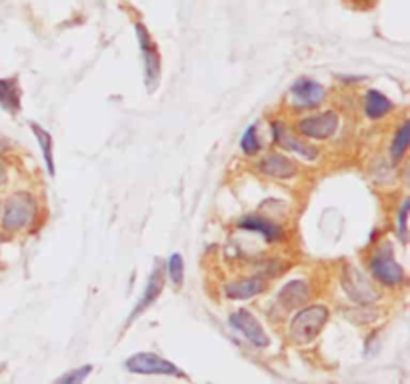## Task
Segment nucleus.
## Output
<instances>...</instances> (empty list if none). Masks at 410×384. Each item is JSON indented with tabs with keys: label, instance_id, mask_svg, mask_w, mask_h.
Returning <instances> with one entry per match:
<instances>
[{
	"label": "nucleus",
	"instance_id": "nucleus-1",
	"mask_svg": "<svg viewBox=\"0 0 410 384\" xmlns=\"http://www.w3.org/2000/svg\"><path fill=\"white\" fill-rule=\"evenodd\" d=\"M37 216V202L27 192H16L4 202L2 226L11 232L27 228Z\"/></svg>",
	"mask_w": 410,
	"mask_h": 384
},
{
	"label": "nucleus",
	"instance_id": "nucleus-2",
	"mask_svg": "<svg viewBox=\"0 0 410 384\" xmlns=\"http://www.w3.org/2000/svg\"><path fill=\"white\" fill-rule=\"evenodd\" d=\"M329 320V308L326 306H308L305 310H300L291 322V336L294 343H310L318 332L322 331V326Z\"/></svg>",
	"mask_w": 410,
	"mask_h": 384
},
{
	"label": "nucleus",
	"instance_id": "nucleus-3",
	"mask_svg": "<svg viewBox=\"0 0 410 384\" xmlns=\"http://www.w3.org/2000/svg\"><path fill=\"white\" fill-rule=\"evenodd\" d=\"M371 270L374 279H378L386 286H397L404 280V268L398 265L390 244L381 246L371 260Z\"/></svg>",
	"mask_w": 410,
	"mask_h": 384
},
{
	"label": "nucleus",
	"instance_id": "nucleus-4",
	"mask_svg": "<svg viewBox=\"0 0 410 384\" xmlns=\"http://www.w3.org/2000/svg\"><path fill=\"white\" fill-rule=\"evenodd\" d=\"M126 371L134 374H164V376H185V372L180 371L176 364H172L171 360L152 355V352H138L124 362Z\"/></svg>",
	"mask_w": 410,
	"mask_h": 384
},
{
	"label": "nucleus",
	"instance_id": "nucleus-5",
	"mask_svg": "<svg viewBox=\"0 0 410 384\" xmlns=\"http://www.w3.org/2000/svg\"><path fill=\"white\" fill-rule=\"evenodd\" d=\"M136 37H138V46H140V53L145 58V77H146V86L148 91L152 93L157 86H159L160 79V56L157 53V44L152 42L148 30L143 25H136Z\"/></svg>",
	"mask_w": 410,
	"mask_h": 384
},
{
	"label": "nucleus",
	"instance_id": "nucleus-6",
	"mask_svg": "<svg viewBox=\"0 0 410 384\" xmlns=\"http://www.w3.org/2000/svg\"><path fill=\"white\" fill-rule=\"evenodd\" d=\"M338 128V114L336 112H322L317 117H306L298 122V131L315 140H324L331 138L332 134Z\"/></svg>",
	"mask_w": 410,
	"mask_h": 384
},
{
	"label": "nucleus",
	"instance_id": "nucleus-7",
	"mask_svg": "<svg viewBox=\"0 0 410 384\" xmlns=\"http://www.w3.org/2000/svg\"><path fill=\"white\" fill-rule=\"evenodd\" d=\"M344 291L360 305H372L374 300H378V292L374 291V286L350 266L344 268Z\"/></svg>",
	"mask_w": 410,
	"mask_h": 384
},
{
	"label": "nucleus",
	"instance_id": "nucleus-8",
	"mask_svg": "<svg viewBox=\"0 0 410 384\" xmlns=\"http://www.w3.org/2000/svg\"><path fill=\"white\" fill-rule=\"evenodd\" d=\"M230 324H232L237 331L242 332V334L246 336V340L252 343L254 346H258V348L268 346V336H266L265 329L260 326V322L252 317L249 310H237V312H232Z\"/></svg>",
	"mask_w": 410,
	"mask_h": 384
},
{
	"label": "nucleus",
	"instance_id": "nucleus-9",
	"mask_svg": "<svg viewBox=\"0 0 410 384\" xmlns=\"http://www.w3.org/2000/svg\"><path fill=\"white\" fill-rule=\"evenodd\" d=\"M292 100L298 106H306V108H315L322 100H324V88L318 84L317 80L312 79H298L291 86Z\"/></svg>",
	"mask_w": 410,
	"mask_h": 384
},
{
	"label": "nucleus",
	"instance_id": "nucleus-10",
	"mask_svg": "<svg viewBox=\"0 0 410 384\" xmlns=\"http://www.w3.org/2000/svg\"><path fill=\"white\" fill-rule=\"evenodd\" d=\"M272 133H275L277 145H280L282 148H289L292 152H296L298 157H303L305 160H315L318 157L317 148L312 145H306L305 140H300V138H296V136L286 128V124L275 122V124H272Z\"/></svg>",
	"mask_w": 410,
	"mask_h": 384
},
{
	"label": "nucleus",
	"instance_id": "nucleus-11",
	"mask_svg": "<svg viewBox=\"0 0 410 384\" xmlns=\"http://www.w3.org/2000/svg\"><path fill=\"white\" fill-rule=\"evenodd\" d=\"M162 286H164V279H162V266L157 265L154 266V270H152V274H150V279H148V284H146L145 294H143V298L136 303L134 306V310L131 312V318H128V322H133L134 318L138 317V315H143L146 308L150 305H154V300L160 296V292H162Z\"/></svg>",
	"mask_w": 410,
	"mask_h": 384
},
{
	"label": "nucleus",
	"instance_id": "nucleus-12",
	"mask_svg": "<svg viewBox=\"0 0 410 384\" xmlns=\"http://www.w3.org/2000/svg\"><path fill=\"white\" fill-rule=\"evenodd\" d=\"M265 289L266 280L263 277H251V279H242L226 284L225 294L228 298H232V300H246V298H252V296L260 294Z\"/></svg>",
	"mask_w": 410,
	"mask_h": 384
},
{
	"label": "nucleus",
	"instance_id": "nucleus-13",
	"mask_svg": "<svg viewBox=\"0 0 410 384\" xmlns=\"http://www.w3.org/2000/svg\"><path fill=\"white\" fill-rule=\"evenodd\" d=\"M308 298H310V289L305 280H292L278 294V300L284 308H298L306 305Z\"/></svg>",
	"mask_w": 410,
	"mask_h": 384
},
{
	"label": "nucleus",
	"instance_id": "nucleus-14",
	"mask_svg": "<svg viewBox=\"0 0 410 384\" xmlns=\"http://www.w3.org/2000/svg\"><path fill=\"white\" fill-rule=\"evenodd\" d=\"M260 171L272 178H291L296 174V166L282 154H268L260 160Z\"/></svg>",
	"mask_w": 410,
	"mask_h": 384
},
{
	"label": "nucleus",
	"instance_id": "nucleus-15",
	"mask_svg": "<svg viewBox=\"0 0 410 384\" xmlns=\"http://www.w3.org/2000/svg\"><path fill=\"white\" fill-rule=\"evenodd\" d=\"M20 84L16 79H0V106L6 112H18L20 110Z\"/></svg>",
	"mask_w": 410,
	"mask_h": 384
},
{
	"label": "nucleus",
	"instance_id": "nucleus-16",
	"mask_svg": "<svg viewBox=\"0 0 410 384\" xmlns=\"http://www.w3.org/2000/svg\"><path fill=\"white\" fill-rule=\"evenodd\" d=\"M239 226L240 228H244V230H252V232L263 234L268 242H277V240L282 239V230H280L277 225H272V223H268L265 218H260V216L242 218L239 223Z\"/></svg>",
	"mask_w": 410,
	"mask_h": 384
},
{
	"label": "nucleus",
	"instance_id": "nucleus-17",
	"mask_svg": "<svg viewBox=\"0 0 410 384\" xmlns=\"http://www.w3.org/2000/svg\"><path fill=\"white\" fill-rule=\"evenodd\" d=\"M392 108H395V105L378 91H369L364 96V112L369 119H383Z\"/></svg>",
	"mask_w": 410,
	"mask_h": 384
},
{
	"label": "nucleus",
	"instance_id": "nucleus-18",
	"mask_svg": "<svg viewBox=\"0 0 410 384\" xmlns=\"http://www.w3.org/2000/svg\"><path fill=\"white\" fill-rule=\"evenodd\" d=\"M30 128H32V133L37 136V140H39L40 150H42V157H44V162H46V168H48V173L54 174V146H53V136L46 133L42 126L39 124H30Z\"/></svg>",
	"mask_w": 410,
	"mask_h": 384
},
{
	"label": "nucleus",
	"instance_id": "nucleus-19",
	"mask_svg": "<svg viewBox=\"0 0 410 384\" xmlns=\"http://www.w3.org/2000/svg\"><path fill=\"white\" fill-rule=\"evenodd\" d=\"M410 145V122L406 120L402 126H400V131L395 136V143H392V150H390V157H392V162H400L402 157L406 154V150H409Z\"/></svg>",
	"mask_w": 410,
	"mask_h": 384
},
{
	"label": "nucleus",
	"instance_id": "nucleus-20",
	"mask_svg": "<svg viewBox=\"0 0 410 384\" xmlns=\"http://www.w3.org/2000/svg\"><path fill=\"white\" fill-rule=\"evenodd\" d=\"M166 272H168V277H171V280L176 286L183 284V279H185V260H183V256H180L178 252L172 254L171 258H168V263H166Z\"/></svg>",
	"mask_w": 410,
	"mask_h": 384
},
{
	"label": "nucleus",
	"instance_id": "nucleus-21",
	"mask_svg": "<svg viewBox=\"0 0 410 384\" xmlns=\"http://www.w3.org/2000/svg\"><path fill=\"white\" fill-rule=\"evenodd\" d=\"M91 372H93V366L91 364H84L80 369H74V371H68L67 374H62L58 380H54V384H82L88 378Z\"/></svg>",
	"mask_w": 410,
	"mask_h": 384
},
{
	"label": "nucleus",
	"instance_id": "nucleus-22",
	"mask_svg": "<svg viewBox=\"0 0 410 384\" xmlns=\"http://www.w3.org/2000/svg\"><path fill=\"white\" fill-rule=\"evenodd\" d=\"M240 146H242V150H244V154H256L258 152V148H260V143H258V136H256V126L252 124L246 128V133L242 134V140H240Z\"/></svg>",
	"mask_w": 410,
	"mask_h": 384
},
{
	"label": "nucleus",
	"instance_id": "nucleus-23",
	"mask_svg": "<svg viewBox=\"0 0 410 384\" xmlns=\"http://www.w3.org/2000/svg\"><path fill=\"white\" fill-rule=\"evenodd\" d=\"M410 202L404 200L402 206H400V212H398V234H400V240L406 242V234H409V208Z\"/></svg>",
	"mask_w": 410,
	"mask_h": 384
},
{
	"label": "nucleus",
	"instance_id": "nucleus-24",
	"mask_svg": "<svg viewBox=\"0 0 410 384\" xmlns=\"http://www.w3.org/2000/svg\"><path fill=\"white\" fill-rule=\"evenodd\" d=\"M6 183V166L0 162V185H4Z\"/></svg>",
	"mask_w": 410,
	"mask_h": 384
},
{
	"label": "nucleus",
	"instance_id": "nucleus-25",
	"mask_svg": "<svg viewBox=\"0 0 410 384\" xmlns=\"http://www.w3.org/2000/svg\"><path fill=\"white\" fill-rule=\"evenodd\" d=\"M6 150H8V145H6L4 140H0V154H4Z\"/></svg>",
	"mask_w": 410,
	"mask_h": 384
},
{
	"label": "nucleus",
	"instance_id": "nucleus-26",
	"mask_svg": "<svg viewBox=\"0 0 410 384\" xmlns=\"http://www.w3.org/2000/svg\"><path fill=\"white\" fill-rule=\"evenodd\" d=\"M357 2H369V0H357Z\"/></svg>",
	"mask_w": 410,
	"mask_h": 384
},
{
	"label": "nucleus",
	"instance_id": "nucleus-27",
	"mask_svg": "<svg viewBox=\"0 0 410 384\" xmlns=\"http://www.w3.org/2000/svg\"><path fill=\"white\" fill-rule=\"evenodd\" d=\"M0 242H2V237H0Z\"/></svg>",
	"mask_w": 410,
	"mask_h": 384
},
{
	"label": "nucleus",
	"instance_id": "nucleus-28",
	"mask_svg": "<svg viewBox=\"0 0 410 384\" xmlns=\"http://www.w3.org/2000/svg\"><path fill=\"white\" fill-rule=\"evenodd\" d=\"M0 371H2V366H0Z\"/></svg>",
	"mask_w": 410,
	"mask_h": 384
}]
</instances>
